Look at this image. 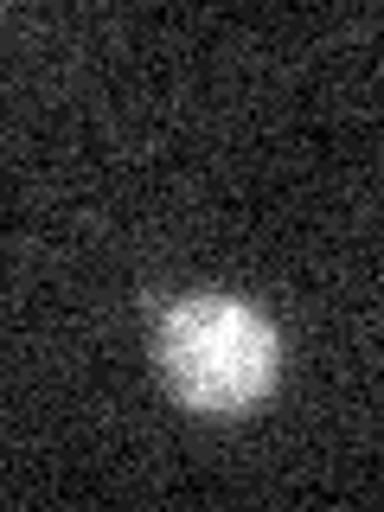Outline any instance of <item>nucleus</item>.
Returning a JSON list of instances; mask_svg holds the SVG:
<instances>
[{"mask_svg": "<svg viewBox=\"0 0 384 512\" xmlns=\"http://www.w3.org/2000/svg\"><path fill=\"white\" fill-rule=\"evenodd\" d=\"M160 384L199 416H244L282 372V333L244 295H186L154 333Z\"/></svg>", "mask_w": 384, "mask_h": 512, "instance_id": "1", "label": "nucleus"}]
</instances>
